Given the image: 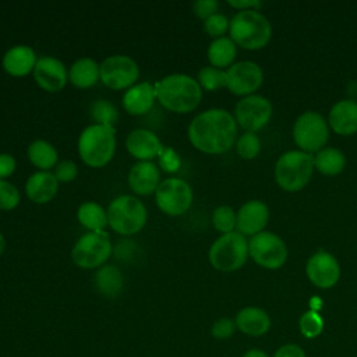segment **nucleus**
Masks as SVG:
<instances>
[{"label":"nucleus","mask_w":357,"mask_h":357,"mask_svg":"<svg viewBox=\"0 0 357 357\" xmlns=\"http://www.w3.org/2000/svg\"><path fill=\"white\" fill-rule=\"evenodd\" d=\"M191 145L209 155L229 151L237 139V123L226 109H208L198 113L187 128Z\"/></svg>","instance_id":"1"},{"label":"nucleus","mask_w":357,"mask_h":357,"mask_svg":"<svg viewBox=\"0 0 357 357\" xmlns=\"http://www.w3.org/2000/svg\"><path fill=\"white\" fill-rule=\"evenodd\" d=\"M156 100L174 113H190L198 107L202 99V88L188 74H169L155 84Z\"/></svg>","instance_id":"2"},{"label":"nucleus","mask_w":357,"mask_h":357,"mask_svg":"<svg viewBox=\"0 0 357 357\" xmlns=\"http://www.w3.org/2000/svg\"><path fill=\"white\" fill-rule=\"evenodd\" d=\"M81 160L89 167H103L116 152V128L106 124H89L85 127L77 142Z\"/></svg>","instance_id":"3"},{"label":"nucleus","mask_w":357,"mask_h":357,"mask_svg":"<svg viewBox=\"0 0 357 357\" xmlns=\"http://www.w3.org/2000/svg\"><path fill=\"white\" fill-rule=\"evenodd\" d=\"M229 33L236 46L258 50L268 45L272 36V26L259 10H244L237 11L230 20Z\"/></svg>","instance_id":"4"},{"label":"nucleus","mask_w":357,"mask_h":357,"mask_svg":"<svg viewBox=\"0 0 357 357\" xmlns=\"http://www.w3.org/2000/svg\"><path fill=\"white\" fill-rule=\"evenodd\" d=\"M107 225L121 236L138 233L146 223L148 212L144 202L128 194H123L110 201L107 209Z\"/></svg>","instance_id":"5"},{"label":"nucleus","mask_w":357,"mask_h":357,"mask_svg":"<svg viewBox=\"0 0 357 357\" xmlns=\"http://www.w3.org/2000/svg\"><path fill=\"white\" fill-rule=\"evenodd\" d=\"M314 169V158L311 153L287 151L276 160L275 180L282 190L296 192L307 185Z\"/></svg>","instance_id":"6"},{"label":"nucleus","mask_w":357,"mask_h":357,"mask_svg":"<svg viewBox=\"0 0 357 357\" xmlns=\"http://www.w3.org/2000/svg\"><path fill=\"white\" fill-rule=\"evenodd\" d=\"M248 241L238 231L218 237L208 251L209 264L220 272H234L248 259Z\"/></svg>","instance_id":"7"},{"label":"nucleus","mask_w":357,"mask_h":357,"mask_svg":"<svg viewBox=\"0 0 357 357\" xmlns=\"http://www.w3.org/2000/svg\"><path fill=\"white\" fill-rule=\"evenodd\" d=\"M113 252L109 234L102 231L84 233L71 248L73 262L82 269H98L106 264Z\"/></svg>","instance_id":"8"},{"label":"nucleus","mask_w":357,"mask_h":357,"mask_svg":"<svg viewBox=\"0 0 357 357\" xmlns=\"http://www.w3.org/2000/svg\"><path fill=\"white\" fill-rule=\"evenodd\" d=\"M293 138L300 151L318 152L329 138V126L318 112H304L294 121Z\"/></svg>","instance_id":"9"},{"label":"nucleus","mask_w":357,"mask_h":357,"mask_svg":"<svg viewBox=\"0 0 357 357\" xmlns=\"http://www.w3.org/2000/svg\"><path fill=\"white\" fill-rule=\"evenodd\" d=\"M192 188L178 177L163 178L155 191V202L158 208L169 216H180L185 213L192 204Z\"/></svg>","instance_id":"10"},{"label":"nucleus","mask_w":357,"mask_h":357,"mask_svg":"<svg viewBox=\"0 0 357 357\" xmlns=\"http://www.w3.org/2000/svg\"><path fill=\"white\" fill-rule=\"evenodd\" d=\"M100 82L113 91L128 89L139 77V67L126 54L107 56L100 64Z\"/></svg>","instance_id":"11"},{"label":"nucleus","mask_w":357,"mask_h":357,"mask_svg":"<svg viewBox=\"0 0 357 357\" xmlns=\"http://www.w3.org/2000/svg\"><path fill=\"white\" fill-rule=\"evenodd\" d=\"M248 254L259 266L279 269L287 259V247L278 234L261 231L248 241Z\"/></svg>","instance_id":"12"},{"label":"nucleus","mask_w":357,"mask_h":357,"mask_svg":"<svg viewBox=\"0 0 357 357\" xmlns=\"http://www.w3.org/2000/svg\"><path fill=\"white\" fill-rule=\"evenodd\" d=\"M272 117L271 102L261 95H250L241 98L234 107V119L237 126L248 132L264 128Z\"/></svg>","instance_id":"13"},{"label":"nucleus","mask_w":357,"mask_h":357,"mask_svg":"<svg viewBox=\"0 0 357 357\" xmlns=\"http://www.w3.org/2000/svg\"><path fill=\"white\" fill-rule=\"evenodd\" d=\"M226 88L237 96H250L262 85L264 73L261 67L250 60L233 63L227 70Z\"/></svg>","instance_id":"14"},{"label":"nucleus","mask_w":357,"mask_h":357,"mask_svg":"<svg viewBox=\"0 0 357 357\" xmlns=\"http://www.w3.org/2000/svg\"><path fill=\"white\" fill-rule=\"evenodd\" d=\"M305 273L314 286L329 289L337 283L340 278V266L332 254L326 251H317L308 258Z\"/></svg>","instance_id":"15"},{"label":"nucleus","mask_w":357,"mask_h":357,"mask_svg":"<svg viewBox=\"0 0 357 357\" xmlns=\"http://www.w3.org/2000/svg\"><path fill=\"white\" fill-rule=\"evenodd\" d=\"M32 74L39 88L46 92H59L68 81V70L64 63L53 56L39 57Z\"/></svg>","instance_id":"16"},{"label":"nucleus","mask_w":357,"mask_h":357,"mask_svg":"<svg viewBox=\"0 0 357 357\" xmlns=\"http://www.w3.org/2000/svg\"><path fill=\"white\" fill-rule=\"evenodd\" d=\"M160 181V169L152 160L134 163L127 176V183L131 191L142 197L155 194Z\"/></svg>","instance_id":"17"},{"label":"nucleus","mask_w":357,"mask_h":357,"mask_svg":"<svg viewBox=\"0 0 357 357\" xmlns=\"http://www.w3.org/2000/svg\"><path fill=\"white\" fill-rule=\"evenodd\" d=\"M163 148L159 137L148 128H134L126 138L127 152L138 162L152 160Z\"/></svg>","instance_id":"18"},{"label":"nucleus","mask_w":357,"mask_h":357,"mask_svg":"<svg viewBox=\"0 0 357 357\" xmlns=\"http://www.w3.org/2000/svg\"><path fill=\"white\" fill-rule=\"evenodd\" d=\"M269 219L268 206L259 199H251L237 211V231L243 236H255L264 230Z\"/></svg>","instance_id":"19"},{"label":"nucleus","mask_w":357,"mask_h":357,"mask_svg":"<svg viewBox=\"0 0 357 357\" xmlns=\"http://www.w3.org/2000/svg\"><path fill=\"white\" fill-rule=\"evenodd\" d=\"M155 100H156L155 85H152L148 81H142V82L134 84L124 92L121 98V105L128 114L142 116L153 107Z\"/></svg>","instance_id":"20"},{"label":"nucleus","mask_w":357,"mask_h":357,"mask_svg":"<svg viewBox=\"0 0 357 357\" xmlns=\"http://www.w3.org/2000/svg\"><path fill=\"white\" fill-rule=\"evenodd\" d=\"M36 61V53L31 46L15 45L3 54L1 67L11 77H25L33 71Z\"/></svg>","instance_id":"21"},{"label":"nucleus","mask_w":357,"mask_h":357,"mask_svg":"<svg viewBox=\"0 0 357 357\" xmlns=\"http://www.w3.org/2000/svg\"><path fill=\"white\" fill-rule=\"evenodd\" d=\"M328 126L339 135L357 132V102L351 99L336 102L329 110Z\"/></svg>","instance_id":"22"},{"label":"nucleus","mask_w":357,"mask_h":357,"mask_svg":"<svg viewBox=\"0 0 357 357\" xmlns=\"http://www.w3.org/2000/svg\"><path fill=\"white\" fill-rule=\"evenodd\" d=\"M59 190V181L52 172L38 170L25 181V194L33 204L50 202Z\"/></svg>","instance_id":"23"},{"label":"nucleus","mask_w":357,"mask_h":357,"mask_svg":"<svg viewBox=\"0 0 357 357\" xmlns=\"http://www.w3.org/2000/svg\"><path fill=\"white\" fill-rule=\"evenodd\" d=\"M236 328L248 336H262L271 328V318L268 312L259 307H244L236 318Z\"/></svg>","instance_id":"24"},{"label":"nucleus","mask_w":357,"mask_h":357,"mask_svg":"<svg viewBox=\"0 0 357 357\" xmlns=\"http://www.w3.org/2000/svg\"><path fill=\"white\" fill-rule=\"evenodd\" d=\"M68 81L78 89H88L100 81V67L91 57H79L68 68Z\"/></svg>","instance_id":"25"},{"label":"nucleus","mask_w":357,"mask_h":357,"mask_svg":"<svg viewBox=\"0 0 357 357\" xmlns=\"http://www.w3.org/2000/svg\"><path fill=\"white\" fill-rule=\"evenodd\" d=\"M96 290L109 298L117 297L124 287V278L121 271L114 265H103L96 269L93 276Z\"/></svg>","instance_id":"26"},{"label":"nucleus","mask_w":357,"mask_h":357,"mask_svg":"<svg viewBox=\"0 0 357 357\" xmlns=\"http://www.w3.org/2000/svg\"><path fill=\"white\" fill-rule=\"evenodd\" d=\"M29 162L43 172H50L59 163V153L56 148L46 139H33L26 148Z\"/></svg>","instance_id":"27"},{"label":"nucleus","mask_w":357,"mask_h":357,"mask_svg":"<svg viewBox=\"0 0 357 357\" xmlns=\"http://www.w3.org/2000/svg\"><path fill=\"white\" fill-rule=\"evenodd\" d=\"M237 47L236 43L230 39V36H222L218 39H213L206 50L208 60L212 67L216 68H225L230 67L236 59Z\"/></svg>","instance_id":"28"},{"label":"nucleus","mask_w":357,"mask_h":357,"mask_svg":"<svg viewBox=\"0 0 357 357\" xmlns=\"http://www.w3.org/2000/svg\"><path fill=\"white\" fill-rule=\"evenodd\" d=\"M77 219L88 231H102L109 226L106 209L95 201L82 202L77 209Z\"/></svg>","instance_id":"29"},{"label":"nucleus","mask_w":357,"mask_h":357,"mask_svg":"<svg viewBox=\"0 0 357 357\" xmlns=\"http://www.w3.org/2000/svg\"><path fill=\"white\" fill-rule=\"evenodd\" d=\"M346 156L336 148H322L314 156V167L325 176H336L343 172Z\"/></svg>","instance_id":"30"},{"label":"nucleus","mask_w":357,"mask_h":357,"mask_svg":"<svg viewBox=\"0 0 357 357\" xmlns=\"http://www.w3.org/2000/svg\"><path fill=\"white\" fill-rule=\"evenodd\" d=\"M197 81L199 86L206 91H216L219 88H226L227 85L226 70L216 68L212 66H205L198 71Z\"/></svg>","instance_id":"31"},{"label":"nucleus","mask_w":357,"mask_h":357,"mask_svg":"<svg viewBox=\"0 0 357 357\" xmlns=\"http://www.w3.org/2000/svg\"><path fill=\"white\" fill-rule=\"evenodd\" d=\"M212 225L222 234L231 233L237 226V212L229 205H220L212 212Z\"/></svg>","instance_id":"32"},{"label":"nucleus","mask_w":357,"mask_h":357,"mask_svg":"<svg viewBox=\"0 0 357 357\" xmlns=\"http://www.w3.org/2000/svg\"><path fill=\"white\" fill-rule=\"evenodd\" d=\"M91 117L96 124H106V126H114L119 113L113 103L105 99H98L92 103L91 109Z\"/></svg>","instance_id":"33"},{"label":"nucleus","mask_w":357,"mask_h":357,"mask_svg":"<svg viewBox=\"0 0 357 357\" xmlns=\"http://www.w3.org/2000/svg\"><path fill=\"white\" fill-rule=\"evenodd\" d=\"M236 151L243 159H254L261 151V141L255 132L245 131L236 139Z\"/></svg>","instance_id":"34"},{"label":"nucleus","mask_w":357,"mask_h":357,"mask_svg":"<svg viewBox=\"0 0 357 357\" xmlns=\"http://www.w3.org/2000/svg\"><path fill=\"white\" fill-rule=\"evenodd\" d=\"M298 326H300V332L304 337L314 339L322 333L324 319L317 311L310 310L301 315V318L298 321Z\"/></svg>","instance_id":"35"},{"label":"nucleus","mask_w":357,"mask_h":357,"mask_svg":"<svg viewBox=\"0 0 357 357\" xmlns=\"http://www.w3.org/2000/svg\"><path fill=\"white\" fill-rule=\"evenodd\" d=\"M21 201L20 191L7 180H0V211H11Z\"/></svg>","instance_id":"36"},{"label":"nucleus","mask_w":357,"mask_h":357,"mask_svg":"<svg viewBox=\"0 0 357 357\" xmlns=\"http://www.w3.org/2000/svg\"><path fill=\"white\" fill-rule=\"evenodd\" d=\"M229 26H230V21L227 20L226 15L220 13H216L204 21L205 32L215 39L225 36V33L229 31Z\"/></svg>","instance_id":"37"},{"label":"nucleus","mask_w":357,"mask_h":357,"mask_svg":"<svg viewBox=\"0 0 357 357\" xmlns=\"http://www.w3.org/2000/svg\"><path fill=\"white\" fill-rule=\"evenodd\" d=\"M158 159H159V169L165 173H176L181 167V158L172 146L163 145V148L158 155Z\"/></svg>","instance_id":"38"},{"label":"nucleus","mask_w":357,"mask_h":357,"mask_svg":"<svg viewBox=\"0 0 357 357\" xmlns=\"http://www.w3.org/2000/svg\"><path fill=\"white\" fill-rule=\"evenodd\" d=\"M236 322L234 319L231 318H227V317H223V318H219L216 319L213 324H212V328H211V333L215 339L218 340H226L229 337L233 336L234 331H236Z\"/></svg>","instance_id":"39"},{"label":"nucleus","mask_w":357,"mask_h":357,"mask_svg":"<svg viewBox=\"0 0 357 357\" xmlns=\"http://www.w3.org/2000/svg\"><path fill=\"white\" fill-rule=\"evenodd\" d=\"M54 177L57 178L59 183H70L73 181L77 174H78V167L77 163L68 159H64L61 162H59L54 166V172H53Z\"/></svg>","instance_id":"40"},{"label":"nucleus","mask_w":357,"mask_h":357,"mask_svg":"<svg viewBox=\"0 0 357 357\" xmlns=\"http://www.w3.org/2000/svg\"><path fill=\"white\" fill-rule=\"evenodd\" d=\"M218 7H219V4L216 0H198L192 4V10H194L195 15L204 21L206 18H209L211 15L216 14Z\"/></svg>","instance_id":"41"},{"label":"nucleus","mask_w":357,"mask_h":357,"mask_svg":"<svg viewBox=\"0 0 357 357\" xmlns=\"http://www.w3.org/2000/svg\"><path fill=\"white\" fill-rule=\"evenodd\" d=\"M135 251H137V244L131 240H120L113 247V252L116 254V258L123 259V261H128V259L134 258Z\"/></svg>","instance_id":"42"},{"label":"nucleus","mask_w":357,"mask_h":357,"mask_svg":"<svg viewBox=\"0 0 357 357\" xmlns=\"http://www.w3.org/2000/svg\"><path fill=\"white\" fill-rule=\"evenodd\" d=\"M17 167V160L11 153H0V180L10 177Z\"/></svg>","instance_id":"43"},{"label":"nucleus","mask_w":357,"mask_h":357,"mask_svg":"<svg viewBox=\"0 0 357 357\" xmlns=\"http://www.w3.org/2000/svg\"><path fill=\"white\" fill-rule=\"evenodd\" d=\"M273 357H305V353L300 346L289 343V344H283L282 347H279L275 351Z\"/></svg>","instance_id":"44"},{"label":"nucleus","mask_w":357,"mask_h":357,"mask_svg":"<svg viewBox=\"0 0 357 357\" xmlns=\"http://www.w3.org/2000/svg\"><path fill=\"white\" fill-rule=\"evenodd\" d=\"M227 4L238 11L244 10H259L262 3L259 0H229Z\"/></svg>","instance_id":"45"},{"label":"nucleus","mask_w":357,"mask_h":357,"mask_svg":"<svg viewBox=\"0 0 357 357\" xmlns=\"http://www.w3.org/2000/svg\"><path fill=\"white\" fill-rule=\"evenodd\" d=\"M243 357H269V356L261 349H250L243 354Z\"/></svg>","instance_id":"46"},{"label":"nucleus","mask_w":357,"mask_h":357,"mask_svg":"<svg viewBox=\"0 0 357 357\" xmlns=\"http://www.w3.org/2000/svg\"><path fill=\"white\" fill-rule=\"evenodd\" d=\"M4 250H6V238H4V236L0 233V257H1V254L4 252Z\"/></svg>","instance_id":"47"}]
</instances>
